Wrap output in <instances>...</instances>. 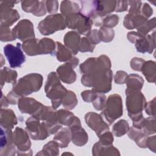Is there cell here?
Segmentation results:
<instances>
[{
  "label": "cell",
  "instance_id": "7402d4cb",
  "mask_svg": "<svg viewBox=\"0 0 156 156\" xmlns=\"http://www.w3.org/2000/svg\"><path fill=\"white\" fill-rule=\"evenodd\" d=\"M143 78L138 74H130L127 76L126 83L127 85V90L129 91H140L143 85Z\"/></svg>",
  "mask_w": 156,
  "mask_h": 156
},
{
  "label": "cell",
  "instance_id": "52a82bcc",
  "mask_svg": "<svg viewBox=\"0 0 156 156\" xmlns=\"http://www.w3.org/2000/svg\"><path fill=\"white\" fill-rule=\"evenodd\" d=\"M18 2V1H1V27L11 26L20 18L18 12L12 9L13 5Z\"/></svg>",
  "mask_w": 156,
  "mask_h": 156
},
{
  "label": "cell",
  "instance_id": "c3c4849f",
  "mask_svg": "<svg viewBox=\"0 0 156 156\" xmlns=\"http://www.w3.org/2000/svg\"><path fill=\"white\" fill-rule=\"evenodd\" d=\"M87 35L88 39L94 45L98 44L101 41L98 35V31L96 29H94L92 31H91Z\"/></svg>",
  "mask_w": 156,
  "mask_h": 156
},
{
  "label": "cell",
  "instance_id": "7c38bea8",
  "mask_svg": "<svg viewBox=\"0 0 156 156\" xmlns=\"http://www.w3.org/2000/svg\"><path fill=\"white\" fill-rule=\"evenodd\" d=\"M69 127L71 133L73 143L78 146L85 144L88 141V135L85 130L82 128L80 119L76 117L74 121Z\"/></svg>",
  "mask_w": 156,
  "mask_h": 156
},
{
  "label": "cell",
  "instance_id": "5b68a950",
  "mask_svg": "<svg viewBox=\"0 0 156 156\" xmlns=\"http://www.w3.org/2000/svg\"><path fill=\"white\" fill-rule=\"evenodd\" d=\"M66 26L65 20L62 14H53L40 21L38 29L42 35H50L57 30L65 29Z\"/></svg>",
  "mask_w": 156,
  "mask_h": 156
},
{
  "label": "cell",
  "instance_id": "8992f818",
  "mask_svg": "<svg viewBox=\"0 0 156 156\" xmlns=\"http://www.w3.org/2000/svg\"><path fill=\"white\" fill-rule=\"evenodd\" d=\"M66 26L70 29H76L79 34L88 35L90 32L92 21L91 19L77 12L66 16Z\"/></svg>",
  "mask_w": 156,
  "mask_h": 156
},
{
  "label": "cell",
  "instance_id": "ba28073f",
  "mask_svg": "<svg viewBox=\"0 0 156 156\" xmlns=\"http://www.w3.org/2000/svg\"><path fill=\"white\" fill-rule=\"evenodd\" d=\"M4 52L11 68L21 67L26 60L20 43H17L16 46L11 44L5 45L4 47Z\"/></svg>",
  "mask_w": 156,
  "mask_h": 156
},
{
  "label": "cell",
  "instance_id": "f5cc1de1",
  "mask_svg": "<svg viewBox=\"0 0 156 156\" xmlns=\"http://www.w3.org/2000/svg\"><path fill=\"white\" fill-rule=\"evenodd\" d=\"M7 98L9 104H16L17 102H18L19 96H17L12 90L7 94Z\"/></svg>",
  "mask_w": 156,
  "mask_h": 156
},
{
  "label": "cell",
  "instance_id": "1f68e13d",
  "mask_svg": "<svg viewBox=\"0 0 156 156\" xmlns=\"http://www.w3.org/2000/svg\"><path fill=\"white\" fill-rule=\"evenodd\" d=\"M116 1H100L101 10L99 15L104 16L115 10Z\"/></svg>",
  "mask_w": 156,
  "mask_h": 156
},
{
  "label": "cell",
  "instance_id": "4dcf8cb0",
  "mask_svg": "<svg viewBox=\"0 0 156 156\" xmlns=\"http://www.w3.org/2000/svg\"><path fill=\"white\" fill-rule=\"evenodd\" d=\"M98 35L100 41L109 42L112 41L115 36L114 30L109 27L103 26L98 31Z\"/></svg>",
  "mask_w": 156,
  "mask_h": 156
},
{
  "label": "cell",
  "instance_id": "d6a6232c",
  "mask_svg": "<svg viewBox=\"0 0 156 156\" xmlns=\"http://www.w3.org/2000/svg\"><path fill=\"white\" fill-rule=\"evenodd\" d=\"M143 128L146 134H152L155 132V120L154 116L144 119Z\"/></svg>",
  "mask_w": 156,
  "mask_h": 156
},
{
  "label": "cell",
  "instance_id": "30bf717a",
  "mask_svg": "<svg viewBox=\"0 0 156 156\" xmlns=\"http://www.w3.org/2000/svg\"><path fill=\"white\" fill-rule=\"evenodd\" d=\"M12 32L16 38H19L23 41L34 38L35 37L33 24L27 19L21 20L13 27Z\"/></svg>",
  "mask_w": 156,
  "mask_h": 156
},
{
  "label": "cell",
  "instance_id": "4fadbf2b",
  "mask_svg": "<svg viewBox=\"0 0 156 156\" xmlns=\"http://www.w3.org/2000/svg\"><path fill=\"white\" fill-rule=\"evenodd\" d=\"M13 143L18 148L17 151L27 152L29 151L31 143L29 136L23 129L16 127L13 134Z\"/></svg>",
  "mask_w": 156,
  "mask_h": 156
},
{
  "label": "cell",
  "instance_id": "ffe728a7",
  "mask_svg": "<svg viewBox=\"0 0 156 156\" xmlns=\"http://www.w3.org/2000/svg\"><path fill=\"white\" fill-rule=\"evenodd\" d=\"M129 137L135 141V143L140 147H146V140L147 139V134L144 133L141 129L135 127L134 126L132 127L129 132Z\"/></svg>",
  "mask_w": 156,
  "mask_h": 156
},
{
  "label": "cell",
  "instance_id": "8d00e7d4",
  "mask_svg": "<svg viewBox=\"0 0 156 156\" xmlns=\"http://www.w3.org/2000/svg\"><path fill=\"white\" fill-rule=\"evenodd\" d=\"M58 146V145L56 142L51 141L44 146L41 151H44V152H48L46 155H58L59 154Z\"/></svg>",
  "mask_w": 156,
  "mask_h": 156
},
{
  "label": "cell",
  "instance_id": "cb8c5ba5",
  "mask_svg": "<svg viewBox=\"0 0 156 156\" xmlns=\"http://www.w3.org/2000/svg\"><path fill=\"white\" fill-rule=\"evenodd\" d=\"M17 77V72L15 70L10 69L7 67H4L1 70V88L5 82L12 83L15 84Z\"/></svg>",
  "mask_w": 156,
  "mask_h": 156
},
{
  "label": "cell",
  "instance_id": "f546056e",
  "mask_svg": "<svg viewBox=\"0 0 156 156\" xmlns=\"http://www.w3.org/2000/svg\"><path fill=\"white\" fill-rule=\"evenodd\" d=\"M129 129V126L128 122L124 119H121L113 126L112 131L115 136L120 137L126 133Z\"/></svg>",
  "mask_w": 156,
  "mask_h": 156
},
{
  "label": "cell",
  "instance_id": "6da1fadb",
  "mask_svg": "<svg viewBox=\"0 0 156 156\" xmlns=\"http://www.w3.org/2000/svg\"><path fill=\"white\" fill-rule=\"evenodd\" d=\"M112 71H99L93 74H84L82 77V83L87 87H93V90L101 93H105L111 90Z\"/></svg>",
  "mask_w": 156,
  "mask_h": 156
},
{
  "label": "cell",
  "instance_id": "7dc6e473",
  "mask_svg": "<svg viewBox=\"0 0 156 156\" xmlns=\"http://www.w3.org/2000/svg\"><path fill=\"white\" fill-rule=\"evenodd\" d=\"M127 77V74L123 71H118L115 76V81L116 83L122 84L126 82Z\"/></svg>",
  "mask_w": 156,
  "mask_h": 156
},
{
  "label": "cell",
  "instance_id": "d590c367",
  "mask_svg": "<svg viewBox=\"0 0 156 156\" xmlns=\"http://www.w3.org/2000/svg\"><path fill=\"white\" fill-rule=\"evenodd\" d=\"M94 47L95 45L93 44L88 39V38L84 37L82 38L80 41L79 51L80 52H93Z\"/></svg>",
  "mask_w": 156,
  "mask_h": 156
},
{
  "label": "cell",
  "instance_id": "ac0fdd59",
  "mask_svg": "<svg viewBox=\"0 0 156 156\" xmlns=\"http://www.w3.org/2000/svg\"><path fill=\"white\" fill-rule=\"evenodd\" d=\"M17 124L15 114L11 109H1V127L12 129Z\"/></svg>",
  "mask_w": 156,
  "mask_h": 156
},
{
  "label": "cell",
  "instance_id": "836d02e7",
  "mask_svg": "<svg viewBox=\"0 0 156 156\" xmlns=\"http://www.w3.org/2000/svg\"><path fill=\"white\" fill-rule=\"evenodd\" d=\"M106 96L101 93H97L94 99H93V105L95 109L98 110H102L106 104Z\"/></svg>",
  "mask_w": 156,
  "mask_h": 156
},
{
  "label": "cell",
  "instance_id": "f1b7e54d",
  "mask_svg": "<svg viewBox=\"0 0 156 156\" xmlns=\"http://www.w3.org/2000/svg\"><path fill=\"white\" fill-rule=\"evenodd\" d=\"M62 103L65 108L69 110L73 109L77 103L76 96L74 93L71 91H67V93L62 100Z\"/></svg>",
  "mask_w": 156,
  "mask_h": 156
},
{
  "label": "cell",
  "instance_id": "f6af8a7d",
  "mask_svg": "<svg viewBox=\"0 0 156 156\" xmlns=\"http://www.w3.org/2000/svg\"><path fill=\"white\" fill-rule=\"evenodd\" d=\"M46 10L51 13H55L58 9V2L57 1H44Z\"/></svg>",
  "mask_w": 156,
  "mask_h": 156
},
{
  "label": "cell",
  "instance_id": "7a4b0ae2",
  "mask_svg": "<svg viewBox=\"0 0 156 156\" xmlns=\"http://www.w3.org/2000/svg\"><path fill=\"white\" fill-rule=\"evenodd\" d=\"M43 77L37 73L27 74L13 84L12 91L19 97L38 91L41 87Z\"/></svg>",
  "mask_w": 156,
  "mask_h": 156
},
{
  "label": "cell",
  "instance_id": "e0dca14e",
  "mask_svg": "<svg viewBox=\"0 0 156 156\" xmlns=\"http://www.w3.org/2000/svg\"><path fill=\"white\" fill-rule=\"evenodd\" d=\"M73 68H74L69 62L60 66L57 69L58 77L66 83H73L76 79V74Z\"/></svg>",
  "mask_w": 156,
  "mask_h": 156
},
{
  "label": "cell",
  "instance_id": "d6986e66",
  "mask_svg": "<svg viewBox=\"0 0 156 156\" xmlns=\"http://www.w3.org/2000/svg\"><path fill=\"white\" fill-rule=\"evenodd\" d=\"M80 38L76 32L69 31L67 32L64 37V42L68 49L71 51L73 54H76L79 51Z\"/></svg>",
  "mask_w": 156,
  "mask_h": 156
},
{
  "label": "cell",
  "instance_id": "83f0119b",
  "mask_svg": "<svg viewBox=\"0 0 156 156\" xmlns=\"http://www.w3.org/2000/svg\"><path fill=\"white\" fill-rule=\"evenodd\" d=\"M80 9L79 4L76 2L64 1L61 3V12L66 16L69 14L79 12L80 11Z\"/></svg>",
  "mask_w": 156,
  "mask_h": 156
},
{
  "label": "cell",
  "instance_id": "4316f807",
  "mask_svg": "<svg viewBox=\"0 0 156 156\" xmlns=\"http://www.w3.org/2000/svg\"><path fill=\"white\" fill-rule=\"evenodd\" d=\"M56 114L59 123L65 126H69L76 118L73 113L66 110H59L56 112Z\"/></svg>",
  "mask_w": 156,
  "mask_h": 156
},
{
  "label": "cell",
  "instance_id": "484cf974",
  "mask_svg": "<svg viewBox=\"0 0 156 156\" xmlns=\"http://www.w3.org/2000/svg\"><path fill=\"white\" fill-rule=\"evenodd\" d=\"M155 62L153 61H148L147 62H144L141 70L146 77L147 81L149 82H155Z\"/></svg>",
  "mask_w": 156,
  "mask_h": 156
},
{
  "label": "cell",
  "instance_id": "681fc988",
  "mask_svg": "<svg viewBox=\"0 0 156 156\" xmlns=\"http://www.w3.org/2000/svg\"><path fill=\"white\" fill-rule=\"evenodd\" d=\"M46 13V8L44 1H40L36 10L33 13L34 15L40 16L45 15Z\"/></svg>",
  "mask_w": 156,
  "mask_h": 156
},
{
  "label": "cell",
  "instance_id": "9c48e42d",
  "mask_svg": "<svg viewBox=\"0 0 156 156\" xmlns=\"http://www.w3.org/2000/svg\"><path fill=\"white\" fill-rule=\"evenodd\" d=\"M26 124V129L33 140H44L50 135L44 123H41L40 119L34 116L28 118Z\"/></svg>",
  "mask_w": 156,
  "mask_h": 156
},
{
  "label": "cell",
  "instance_id": "3957f363",
  "mask_svg": "<svg viewBox=\"0 0 156 156\" xmlns=\"http://www.w3.org/2000/svg\"><path fill=\"white\" fill-rule=\"evenodd\" d=\"M44 88L47 97L51 99L52 107L57 108L62 103L67 90L60 83L58 76L55 73L52 72L48 75Z\"/></svg>",
  "mask_w": 156,
  "mask_h": 156
},
{
  "label": "cell",
  "instance_id": "f907efd6",
  "mask_svg": "<svg viewBox=\"0 0 156 156\" xmlns=\"http://www.w3.org/2000/svg\"><path fill=\"white\" fill-rule=\"evenodd\" d=\"M155 98H154L153 101H150L147 103H146L144 106L146 112L149 115L155 116Z\"/></svg>",
  "mask_w": 156,
  "mask_h": 156
},
{
  "label": "cell",
  "instance_id": "60d3db41",
  "mask_svg": "<svg viewBox=\"0 0 156 156\" xmlns=\"http://www.w3.org/2000/svg\"><path fill=\"white\" fill-rule=\"evenodd\" d=\"M99 137L100 138L99 142L104 145L108 146V145H111L113 143V136L112 133L110 132L109 130L103 133Z\"/></svg>",
  "mask_w": 156,
  "mask_h": 156
},
{
  "label": "cell",
  "instance_id": "bcb514c9",
  "mask_svg": "<svg viewBox=\"0 0 156 156\" xmlns=\"http://www.w3.org/2000/svg\"><path fill=\"white\" fill-rule=\"evenodd\" d=\"M139 13L146 18H147L151 15H152L153 11H152V9L149 6L148 4L144 3L143 5H141Z\"/></svg>",
  "mask_w": 156,
  "mask_h": 156
},
{
  "label": "cell",
  "instance_id": "7bdbcfd3",
  "mask_svg": "<svg viewBox=\"0 0 156 156\" xmlns=\"http://www.w3.org/2000/svg\"><path fill=\"white\" fill-rule=\"evenodd\" d=\"M128 3L130 5V8L129 10V14H136L140 12L141 7V1H128Z\"/></svg>",
  "mask_w": 156,
  "mask_h": 156
},
{
  "label": "cell",
  "instance_id": "44dd1931",
  "mask_svg": "<svg viewBox=\"0 0 156 156\" xmlns=\"http://www.w3.org/2000/svg\"><path fill=\"white\" fill-rule=\"evenodd\" d=\"M55 44L51 38H44L38 40L37 53L38 54H52L55 52Z\"/></svg>",
  "mask_w": 156,
  "mask_h": 156
},
{
  "label": "cell",
  "instance_id": "e575fe53",
  "mask_svg": "<svg viewBox=\"0 0 156 156\" xmlns=\"http://www.w3.org/2000/svg\"><path fill=\"white\" fill-rule=\"evenodd\" d=\"M39 2L37 1H23L21 2V7L24 11L34 13L39 4Z\"/></svg>",
  "mask_w": 156,
  "mask_h": 156
},
{
  "label": "cell",
  "instance_id": "2e32d148",
  "mask_svg": "<svg viewBox=\"0 0 156 156\" xmlns=\"http://www.w3.org/2000/svg\"><path fill=\"white\" fill-rule=\"evenodd\" d=\"M155 34L152 35H142L135 42V47L138 51L144 53L147 52L151 53L155 48Z\"/></svg>",
  "mask_w": 156,
  "mask_h": 156
},
{
  "label": "cell",
  "instance_id": "f35d334b",
  "mask_svg": "<svg viewBox=\"0 0 156 156\" xmlns=\"http://www.w3.org/2000/svg\"><path fill=\"white\" fill-rule=\"evenodd\" d=\"M15 37L8 27H1V40L2 41H9L15 40Z\"/></svg>",
  "mask_w": 156,
  "mask_h": 156
},
{
  "label": "cell",
  "instance_id": "74e56055",
  "mask_svg": "<svg viewBox=\"0 0 156 156\" xmlns=\"http://www.w3.org/2000/svg\"><path fill=\"white\" fill-rule=\"evenodd\" d=\"M155 18H153L152 19L149 21H147L141 27L138 28L137 29L138 31L141 34L143 35H146L151 30H152V28H155Z\"/></svg>",
  "mask_w": 156,
  "mask_h": 156
},
{
  "label": "cell",
  "instance_id": "603a6c76",
  "mask_svg": "<svg viewBox=\"0 0 156 156\" xmlns=\"http://www.w3.org/2000/svg\"><path fill=\"white\" fill-rule=\"evenodd\" d=\"M71 140V133L69 128H64L54 136V141L60 147H66Z\"/></svg>",
  "mask_w": 156,
  "mask_h": 156
},
{
  "label": "cell",
  "instance_id": "ee69618b",
  "mask_svg": "<svg viewBox=\"0 0 156 156\" xmlns=\"http://www.w3.org/2000/svg\"><path fill=\"white\" fill-rule=\"evenodd\" d=\"M98 92H96L92 90H86L83 92H82L81 96L82 97V99L86 101V102H92L93 99H94L96 94Z\"/></svg>",
  "mask_w": 156,
  "mask_h": 156
},
{
  "label": "cell",
  "instance_id": "5bb4252c",
  "mask_svg": "<svg viewBox=\"0 0 156 156\" xmlns=\"http://www.w3.org/2000/svg\"><path fill=\"white\" fill-rule=\"evenodd\" d=\"M19 110L23 113H28L34 115L43 105L40 102L30 98H23L18 100Z\"/></svg>",
  "mask_w": 156,
  "mask_h": 156
},
{
  "label": "cell",
  "instance_id": "8fae6325",
  "mask_svg": "<svg viewBox=\"0 0 156 156\" xmlns=\"http://www.w3.org/2000/svg\"><path fill=\"white\" fill-rule=\"evenodd\" d=\"M85 119L87 124L95 131L98 136L109 130L108 125L104 121L102 116L94 112H89L85 115Z\"/></svg>",
  "mask_w": 156,
  "mask_h": 156
},
{
  "label": "cell",
  "instance_id": "9a60e30c",
  "mask_svg": "<svg viewBox=\"0 0 156 156\" xmlns=\"http://www.w3.org/2000/svg\"><path fill=\"white\" fill-rule=\"evenodd\" d=\"M81 7L80 9V13L84 16L90 18L99 15L101 12V6L99 1H83L80 2Z\"/></svg>",
  "mask_w": 156,
  "mask_h": 156
},
{
  "label": "cell",
  "instance_id": "277c9868",
  "mask_svg": "<svg viewBox=\"0 0 156 156\" xmlns=\"http://www.w3.org/2000/svg\"><path fill=\"white\" fill-rule=\"evenodd\" d=\"M101 116L104 117L108 124H112L115 120L122 115V104L121 96L117 94L108 96Z\"/></svg>",
  "mask_w": 156,
  "mask_h": 156
},
{
  "label": "cell",
  "instance_id": "d4e9b609",
  "mask_svg": "<svg viewBox=\"0 0 156 156\" xmlns=\"http://www.w3.org/2000/svg\"><path fill=\"white\" fill-rule=\"evenodd\" d=\"M56 46L55 55L58 60L60 62H69L73 58L71 51L62 45V43L56 42Z\"/></svg>",
  "mask_w": 156,
  "mask_h": 156
},
{
  "label": "cell",
  "instance_id": "ab89813d",
  "mask_svg": "<svg viewBox=\"0 0 156 156\" xmlns=\"http://www.w3.org/2000/svg\"><path fill=\"white\" fill-rule=\"evenodd\" d=\"M119 21V16L116 15H109L104 19V26L112 28L115 27Z\"/></svg>",
  "mask_w": 156,
  "mask_h": 156
},
{
  "label": "cell",
  "instance_id": "11a10c76",
  "mask_svg": "<svg viewBox=\"0 0 156 156\" xmlns=\"http://www.w3.org/2000/svg\"><path fill=\"white\" fill-rule=\"evenodd\" d=\"M9 101L7 98V97H5L3 94H2V98H1V107H7L9 105Z\"/></svg>",
  "mask_w": 156,
  "mask_h": 156
},
{
  "label": "cell",
  "instance_id": "b9f144b4",
  "mask_svg": "<svg viewBox=\"0 0 156 156\" xmlns=\"http://www.w3.org/2000/svg\"><path fill=\"white\" fill-rule=\"evenodd\" d=\"M145 61L140 58L135 57L130 61V66L135 71H141L142 66Z\"/></svg>",
  "mask_w": 156,
  "mask_h": 156
},
{
  "label": "cell",
  "instance_id": "816d5d0a",
  "mask_svg": "<svg viewBox=\"0 0 156 156\" xmlns=\"http://www.w3.org/2000/svg\"><path fill=\"white\" fill-rule=\"evenodd\" d=\"M128 6V1H116L115 11L118 12H124L127 10Z\"/></svg>",
  "mask_w": 156,
  "mask_h": 156
},
{
  "label": "cell",
  "instance_id": "db71d44e",
  "mask_svg": "<svg viewBox=\"0 0 156 156\" xmlns=\"http://www.w3.org/2000/svg\"><path fill=\"white\" fill-rule=\"evenodd\" d=\"M142 35V34H141L139 32H129L127 34V38L128 40L132 42V43H135V41L138 39Z\"/></svg>",
  "mask_w": 156,
  "mask_h": 156
}]
</instances>
